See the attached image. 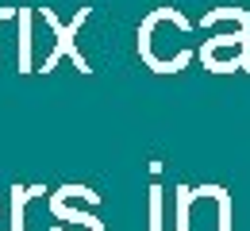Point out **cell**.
I'll return each mask as SVG.
<instances>
[{
	"instance_id": "1",
	"label": "cell",
	"mask_w": 250,
	"mask_h": 231,
	"mask_svg": "<svg viewBox=\"0 0 250 231\" xmlns=\"http://www.w3.org/2000/svg\"><path fill=\"white\" fill-rule=\"evenodd\" d=\"M188 35H192V23L177 8H154L139 27V54H143L146 69L181 73L188 66V58H192Z\"/></svg>"
},
{
	"instance_id": "2",
	"label": "cell",
	"mask_w": 250,
	"mask_h": 231,
	"mask_svg": "<svg viewBox=\"0 0 250 231\" xmlns=\"http://www.w3.org/2000/svg\"><path fill=\"white\" fill-rule=\"evenodd\" d=\"M212 39L200 46V58L212 73H250V12L243 8H212L200 20Z\"/></svg>"
},
{
	"instance_id": "3",
	"label": "cell",
	"mask_w": 250,
	"mask_h": 231,
	"mask_svg": "<svg viewBox=\"0 0 250 231\" xmlns=\"http://www.w3.org/2000/svg\"><path fill=\"white\" fill-rule=\"evenodd\" d=\"M35 16L46 23V31H50V39H54V46H50V54L42 58V69H39V73H50L62 58H73V66L81 69V73H93L89 58H85V54H81V46L73 42V39L81 35V23L93 16V8H77V16H73L69 23H62V20L54 16V8H35Z\"/></svg>"
},
{
	"instance_id": "4",
	"label": "cell",
	"mask_w": 250,
	"mask_h": 231,
	"mask_svg": "<svg viewBox=\"0 0 250 231\" xmlns=\"http://www.w3.org/2000/svg\"><path fill=\"white\" fill-rule=\"evenodd\" d=\"M50 212L62 220V224H50V231H104V224L96 220L93 212L69 208V204H62V200H50Z\"/></svg>"
},
{
	"instance_id": "5",
	"label": "cell",
	"mask_w": 250,
	"mask_h": 231,
	"mask_svg": "<svg viewBox=\"0 0 250 231\" xmlns=\"http://www.w3.org/2000/svg\"><path fill=\"white\" fill-rule=\"evenodd\" d=\"M20 73H31V8H20Z\"/></svg>"
},
{
	"instance_id": "6",
	"label": "cell",
	"mask_w": 250,
	"mask_h": 231,
	"mask_svg": "<svg viewBox=\"0 0 250 231\" xmlns=\"http://www.w3.org/2000/svg\"><path fill=\"white\" fill-rule=\"evenodd\" d=\"M46 189L42 185H35V189H23V185H16L12 189V231H23V204L31 197H42Z\"/></svg>"
},
{
	"instance_id": "7",
	"label": "cell",
	"mask_w": 250,
	"mask_h": 231,
	"mask_svg": "<svg viewBox=\"0 0 250 231\" xmlns=\"http://www.w3.org/2000/svg\"><path fill=\"white\" fill-rule=\"evenodd\" d=\"M150 231H162V189H150Z\"/></svg>"
},
{
	"instance_id": "8",
	"label": "cell",
	"mask_w": 250,
	"mask_h": 231,
	"mask_svg": "<svg viewBox=\"0 0 250 231\" xmlns=\"http://www.w3.org/2000/svg\"><path fill=\"white\" fill-rule=\"evenodd\" d=\"M16 16H20V8H0V23L4 20H16Z\"/></svg>"
},
{
	"instance_id": "9",
	"label": "cell",
	"mask_w": 250,
	"mask_h": 231,
	"mask_svg": "<svg viewBox=\"0 0 250 231\" xmlns=\"http://www.w3.org/2000/svg\"><path fill=\"white\" fill-rule=\"evenodd\" d=\"M0 216H4V208H0Z\"/></svg>"
}]
</instances>
